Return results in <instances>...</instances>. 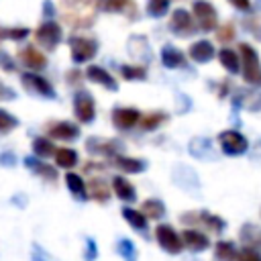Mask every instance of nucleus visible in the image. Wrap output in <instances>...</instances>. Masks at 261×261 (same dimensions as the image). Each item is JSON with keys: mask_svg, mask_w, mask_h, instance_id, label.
Instances as JSON below:
<instances>
[{"mask_svg": "<svg viewBox=\"0 0 261 261\" xmlns=\"http://www.w3.org/2000/svg\"><path fill=\"white\" fill-rule=\"evenodd\" d=\"M120 212H122V218H124L135 230H139V232H145V230H147L149 218H147L141 210H135V208H130V206H124Z\"/></svg>", "mask_w": 261, "mask_h": 261, "instance_id": "nucleus-20", "label": "nucleus"}, {"mask_svg": "<svg viewBox=\"0 0 261 261\" xmlns=\"http://www.w3.org/2000/svg\"><path fill=\"white\" fill-rule=\"evenodd\" d=\"M16 124H18V120H16L10 112L0 110V133H8V130H12Z\"/></svg>", "mask_w": 261, "mask_h": 261, "instance_id": "nucleus-37", "label": "nucleus"}, {"mask_svg": "<svg viewBox=\"0 0 261 261\" xmlns=\"http://www.w3.org/2000/svg\"><path fill=\"white\" fill-rule=\"evenodd\" d=\"M216 39H218L220 43H228V41H232V39H234V27H232L230 22L222 24V27L218 29V33H216Z\"/></svg>", "mask_w": 261, "mask_h": 261, "instance_id": "nucleus-39", "label": "nucleus"}, {"mask_svg": "<svg viewBox=\"0 0 261 261\" xmlns=\"http://www.w3.org/2000/svg\"><path fill=\"white\" fill-rule=\"evenodd\" d=\"M35 39H37V43L41 47H45L47 51H53L61 41V27L55 20H45V22H41L37 27Z\"/></svg>", "mask_w": 261, "mask_h": 261, "instance_id": "nucleus-4", "label": "nucleus"}, {"mask_svg": "<svg viewBox=\"0 0 261 261\" xmlns=\"http://www.w3.org/2000/svg\"><path fill=\"white\" fill-rule=\"evenodd\" d=\"M86 147H88V151L92 155H106V157H114L122 149L118 141H114V139H102V137H90L86 141Z\"/></svg>", "mask_w": 261, "mask_h": 261, "instance_id": "nucleus-10", "label": "nucleus"}, {"mask_svg": "<svg viewBox=\"0 0 261 261\" xmlns=\"http://www.w3.org/2000/svg\"><path fill=\"white\" fill-rule=\"evenodd\" d=\"M161 63L169 69H177V67H186V57L173 45H165L161 49Z\"/></svg>", "mask_w": 261, "mask_h": 261, "instance_id": "nucleus-18", "label": "nucleus"}, {"mask_svg": "<svg viewBox=\"0 0 261 261\" xmlns=\"http://www.w3.org/2000/svg\"><path fill=\"white\" fill-rule=\"evenodd\" d=\"M112 165L118 167L120 171L124 173H141L145 171L147 163L143 159H137V157H124V155H114L112 157Z\"/></svg>", "mask_w": 261, "mask_h": 261, "instance_id": "nucleus-17", "label": "nucleus"}, {"mask_svg": "<svg viewBox=\"0 0 261 261\" xmlns=\"http://www.w3.org/2000/svg\"><path fill=\"white\" fill-rule=\"evenodd\" d=\"M53 157H55V163H57L59 167H65V169L77 165V153H75L73 149H69V147H61V149H57Z\"/></svg>", "mask_w": 261, "mask_h": 261, "instance_id": "nucleus-26", "label": "nucleus"}, {"mask_svg": "<svg viewBox=\"0 0 261 261\" xmlns=\"http://www.w3.org/2000/svg\"><path fill=\"white\" fill-rule=\"evenodd\" d=\"M190 57L196 63H208L214 57V45L208 39H200L190 45Z\"/></svg>", "mask_w": 261, "mask_h": 261, "instance_id": "nucleus-15", "label": "nucleus"}, {"mask_svg": "<svg viewBox=\"0 0 261 261\" xmlns=\"http://www.w3.org/2000/svg\"><path fill=\"white\" fill-rule=\"evenodd\" d=\"M29 29L27 27H14V29H0V37H8L12 41H22L27 39Z\"/></svg>", "mask_w": 261, "mask_h": 261, "instance_id": "nucleus-36", "label": "nucleus"}, {"mask_svg": "<svg viewBox=\"0 0 261 261\" xmlns=\"http://www.w3.org/2000/svg\"><path fill=\"white\" fill-rule=\"evenodd\" d=\"M98 4L106 12H122L124 8H128V4H133V0H100Z\"/></svg>", "mask_w": 261, "mask_h": 261, "instance_id": "nucleus-35", "label": "nucleus"}, {"mask_svg": "<svg viewBox=\"0 0 261 261\" xmlns=\"http://www.w3.org/2000/svg\"><path fill=\"white\" fill-rule=\"evenodd\" d=\"M216 261H239V251L230 241H218L214 247Z\"/></svg>", "mask_w": 261, "mask_h": 261, "instance_id": "nucleus-22", "label": "nucleus"}, {"mask_svg": "<svg viewBox=\"0 0 261 261\" xmlns=\"http://www.w3.org/2000/svg\"><path fill=\"white\" fill-rule=\"evenodd\" d=\"M31 259H33V261H55V259H53L45 249H41L39 245L33 247V255H31Z\"/></svg>", "mask_w": 261, "mask_h": 261, "instance_id": "nucleus-41", "label": "nucleus"}, {"mask_svg": "<svg viewBox=\"0 0 261 261\" xmlns=\"http://www.w3.org/2000/svg\"><path fill=\"white\" fill-rule=\"evenodd\" d=\"M139 120H141V112L137 108L120 106L112 110V124L118 130H130L135 124H139Z\"/></svg>", "mask_w": 261, "mask_h": 261, "instance_id": "nucleus-8", "label": "nucleus"}, {"mask_svg": "<svg viewBox=\"0 0 261 261\" xmlns=\"http://www.w3.org/2000/svg\"><path fill=\"white\" fill-rule=\"evenodd\" d=\"M218 143H220V149L226 153V155H243L249 147V141L239 133V130H222L218 135Z\"/></svg>", "mask_w": 261, "mask_h": 261, "instance_id": "nucleus-7", "label": "nucleus"}, {"mask_svg": "<svg viewBox=\"0 0 261 261\" xmlns=\"http://www.w3.org/2000/svg\"><path fill=\"white\" fill-rule=\"evenodd\" d=\"M167 8H169V0H149L147 2V14L155 16V18L163 16L167 12Z\"/></svg>", "mask_w": 261, "mask_h": 261, "instance_id": "nucleus-34", "label": "nucleus"}, {"mask_svg": "<svg viewBox=\"0 0 261 261\" xmlns=\"http://www.w3.org/2000/svg\"><path fill=\"white\" fill-rule=\"evenodd\" d=\"M237 10H251V0H228Z\"/></svg>", "mask_w": 261, "mask_h": 261, "instance_id": "nucleus-43", "label": "nucleus"}, {"mask_svg": "<svg viewBox=\"0 0 261 261\" xmlns=\"http://www.w3.org/2000/svg\"><path fill=\"white\" fill-rule=\"evenodd\" d=\"M18 57H20L22 65H27L29 69H43V67L47 65V57H45L37 47H33V45L20 49Z\"/></svg>", "mask_w": 261, "mask_h": 261, "instance_id": "nucleus-14", "label": "nucleus"}, {"mask_svg": "<svg viewBox=\"0 0 261 261\" xmlns=\"http://www.w3.org/2000/svg\"><path fill=\"white\" fill-rule=\"evenodd\" d=\"M239 261H261V253L257 249H243L239 253Z\"/></svg>", "mask_w": 261, "mask_h": 261, "instance_id": "nucleus-40", "label": "nucleus"}, {"mask_svg": "<svg viewBox=\"0 0 261 261\" xmlns=\"http://www.w3.org/2000/svg\"><path fill=\"white\" fill-rule=\"evenodd\" d=\"M90 196L96 198L98 202H106L110 198V192H108V186L100 179V177H94L90 181Z\"/></svg>", "mask_w": 261, "mask_h": 261, "instance_id": "nucleus-30", "label": "nucleus"}, {"mask_svg": "<svg viewBox=\"0 0 261 261\" xmlns=\"http://www.w3.org/2000/svg\"><path fill=\"white\" fill-rule=\"evenodd\" d=\"M112 190H114V194H116L120 200H124V202L137 200L135 186H133L128 179H124L122 175H114V177H112Z\"/></svg>", "mask_w": 261, "mask_h": 261, "instance_id": "nucleus-19", "label": "nucleus"}, {"mask_svg": "<svg viewBox=\"0 0 261 261\" xmlns=\"http://www.w3.org/2000/svg\"><path fill=\"white\" fill-rule=\"evenodd\" d=\"M6 98H14V92L0 82V100H6Z\"/></svg>", "mask_w": 261, "mask_h": 261, "instance_id": "nucleus-44", "label": "nucleus"}, {"mask_svg": "<svg viewBox=\"0 0 261 261\" xmlns=\"http://www.w3.org/2000/svg\"><path fill=\"white\" fill-rule=\"evenodd\" d=\"M241 241L247 249H261V228L255 224H245L241 228Z\"/></svg>", "mask_w": 261, "mask_h": 261, "instance_id": "nucleus-21", "label": "nucleus"}, {"mask_svg": "<svg viewBox=\"0 0 261 261\" xmlns=\"http://www.w3.org/2000/svg\"><path fill=\"white\" fill-rule=\"evenodd\" d=\"M181 241H184V247H188V249L194 251V253H202V251H206V249L210 247L208 237H206L204 232H200V230H194V228L184 230Z\"/></svg>", "mask_w": 261, "mask_h": 261, "instance_id": "nucleus-13", "label": "nucleus"}, {"mask_svg": "<svg viewBox=\"0 0 261 261\" xmlns=\"http://www.w3.org/2000/svg\"><path fill=\"white\" fill-rule=\"evenodd\" d=\"M24 163H27V167H31L35 173H39V175H43V177H47V179H55V177H57V169L51 167V165H47V163H41V161H37V159H33V157H27Z\"/></svg>", "mask_w": 261, "mask_h": 261, "instance_id": "nucleus-28", "label": "nucleus"}, {"mask_svg": "<svg viewBox=\"0 0 261 261\" xmlns=\"http://www.w3.org/2000/svg\"><path fill=\"white\" fill-rule=\"evenodd\" d=\"M49 135L53 139H59V141H73V139L80 137V128L73 122L61 120V122H55V124L49 126Z\"/></svg>", "mask_w": 261, "mask_h": 261, "instance_id": "nucleus-16", "label": "nucleus"}, {"mask_svg": "<svg viewBox=\"0 0 261 261\" xmlns=\"http://www.w3.org/2000/svg\"><path fill=\"white\" fill-rule=\"evenodd\" d=\"M169 29H171V33H175V35H179V37H188V35L194 33L196 22H194V18H192V14H190L188 10L177 8V10H173V14H171Z\"/></svg>", "mask_w": 261, "mask_h": 261, "instance_id": "nucleus-9", "label": "nucleus"}, {"mask_svg": "<svg viewBox=\"0 0 261 261\" xmlns=\"http://www.w3.org/2000/svg\"><path fill=\"white\" fill-rule=\"evenodd\" d=\"M86 77H88L90 82H94V84L104 86V88L110 90V92H116V90H118L116 80H114L104 67H100V65H90V67L86 69Z\"/></svg>", "mask_w": 261, "mask_h": 261, "instance_id": "nucleus-12", "label": "nucleus"}, {"mask_svg": "<svg viewBox=\"0 0 261 261\" xmlns=\"http://www.w3.org/2000/svg\"><path fill=\"white\" fill-rule=\"evenodd\" d=\"M69 49H71V59L75 63H86L96 55L98 43L94 39H88V37H71Z\"/></svg>", "mask_w": 261, "mask_h": 261, "instance_id": "nucleus-5", "label": "nucleus"}, {"mask_svg": "<svg viewBox=\"0 0 261 261\" xmlns=\"http://www.w3.org/2000/svg\"><path fill=\"white\" fill-rule=\"evenodd\" d=\"M96 255H98V251H96V243H94L92 239H88V243H86V261H94Z\"/></svg>", "mask_w": 261, "mask_h": 261, "instance_id": "nucleus-42", "label": "nucleus"}, {"mask_svg": "<svg viewBox=\"0 0 261 261\" xmlns=\"http://www.w3.org/2000/svg\"><path fill=\"white\" fill-rule=\"evenodd\" d=\"M167 120V114L165 112H149V114H145L139 122H141V128L143 130H155L159 124H163Z\"/></svg>", "mask_w": 261, "mask_h": 261, "instance_id": "nucleus-29", "label": "nucleus"}, {"mask_svg": "<svg viewBox=\"0 0 261 261\" xmlns=\"http://www.w3.org/2000/svg\"><path fill=\"white\" fill-rule=\"evenodd\" d=\"M141 212L147 216V218H153V220H159L163 214H165V204L157 198H149L141 204Z\"/></svg>", "mask_w": 261, "mask_h": 261, "instance_id": "nucleus-25", "label": "nucleus"}, {"mask_svg": "<svg viewBox=\"0 0 261 261\" xmlns=\"http://www.w3.org/2000/svg\"><path fill=\"white\" fill-rule=\"evenodd\" d=\"M33 151H35L39 157L55 155V147H53V143H51L49 139H45V137H37V139L33 141Z\"/></svg>", "mask_w": 261, "mask_h": 261, "instance_id": "nucleus-32", "label": "nucleus"}, {"mask_svg": "<svg viewBox=\"0 0 261 261\" xmlns=\"http://www.w3.org/2000/svg\"><path fill=\"white\" fill-rule=\"evenodd\" d=\"M73 112H75L77 120L84 122V124H88V122L94 120V116H96V104H94V98H92L90 92L80 90L73 96Z\"/></svg>", "mask_w": 261, "mask_h": 261, "instance_id": "nucleus-6", "label": "nucleus"}, {"mask_svg": "<svg viewBox=\"0 0 261 261\" xmlns=\"http://www.w3.org/2000/svg\"><path fill=\"white\" fill-rule=\"evenodd\" d=\"M192 12H194V22L198 24L200 31H212L218 27L216 8L208 0H196L192 4Z\"/></svg>", "mask_w": 261, "mask_h": 261, "instance_id": "nucleus-2", "label": "nucleus"}, {"mask_svg": "<svg viewBox=\"0 0 261 261\" xmlns=\"http://www.w3.org/2000/svg\"><path fill=\"white\" fill-rule=\"evenodd\" d=\"M194 222H202V224H206L210 230H214V232H222L224 230V220L220 218V216H216V214H210V212H206V210H202L200 214H198V218H196V214H194Z\"/></svg>", "mask_w": 261, "mask_h": 261, "instance_id": "nucleus-27", "label": "nucleus"}, {"mask_svg": "<svg viewBox=\"0 0 261 261\" xmlns=\"http://www.w3.org/2000/svg\"><path fill=\"white\" fill-rule=\"evenodd\" d=\"M65 186H67V190H69L77 200H86V198H88V190H86V184H84L82 175H77V173H67V175H65Z\"/></svg>", "mask_w": 261, "mask_h": 261, "instance_id": "nucleus-24", "label": "nucleus"}, {"mask_svg": "<svg viewBox=\"0 0 261 261\" xmlns=\"http://www.w3.org/2000/svg\"><path fill=\"white\" fill-rule=\"evenodd\" d=\"M155 239H157L159 247H161L163 251H167L169 255H177V253H181V249H184L181 237H179V234L175 232V228L169 226V224H159V226L155 228Z\"/></svg>", "mask_w": 261, "mask_h": 261, "instance_id": "nucleus-3", "label": "nucleus"}, {"mask_svg": "<svg viewBox=\"0 0 261 261\" xmlns=\"http://www.w3.org/2000/svg\"><path fill=\"white\" fill-rule=\"evenodd\" d=\"M243 24H245V29H247L251 35H255V37L261 41V16H249Z\"/></svg>", "mask_w": 261, "mask_h": 261, "instance_id": "nucleus-38", "label": "nucleus"}, {"mask_svg": "<svg viewBox=\"0 0 261 261\" xmlns=\"http://www.w3.org/2000/svg\"><path fill=\"white\" fill-rule=\"evenodd\" d=\"M239 53H241V65H243L245 82L251 86H261V61H259L257 51L249 43H241Z\"/></svg>", "mask_w": 261, "mask_h": 261, "instance_id": "nucleus-1", "label": "nucleus"}, {"mask_svg": "<svg viewBox=\"0 0 261 261\" xmlns=\"http://www.w3.org/2000/svg\"><path fill=\"white\" fill-rule=\"evenodd\" d=\"M218 59H220L222 67H224L228 73H239V71H241V59H239V55H237L232 49H228V47L220 49Z\"/></svg>", "mask_w": 261, "mask_h": 261, "instance_id": "nucleus-23", "label": "nucleus"}, {"mask_svg": "<svg viewBox=\"0 0 261 261\" xmlns=\"http://www.w3.org/2000/svg\"><path fill=\"white\" fill-rule=\"evenodd\" d=\"M22 84H24V88H27L29 92H33V94H39V96H43V98H55L53 86H51L45 77H41V75H37V73H22Z\"/></svg>", "mask_w": 261, "mask_h": 261, "instance_id": "nucleus-11", "label": "nucleus"}, {"mask_svg": "<svg viewBox=\"0 0 261 261\" xmlns=\"http://www.w3.org/2000/svg\"><path fill=\"white\" fill-rule=\"evenodd\" d=\"M116 253L124 259V261H137V249H135V243L128 241V239H120L116 243Z\"/></svg>", "mask_w": 261, "mask_h": 261, "instance_id": "nucleus-31", "label": "nucleus"}, {"mask_svg": "<svg viewBox=\"0 0 261 261\" xmlns=\"http://www.w3.org/2000/svg\"><path fill=\"white\" fill-rule=\"evenodd\" d=\"M120 73H122L124 80H130V82H139V80L147 77V69L141 67V65H122Z\"/></svg>", "mask_w": 261, "mask_h": 261, "instance_id": "nucleus-33", "label": "nucleus"}]
</instances>
